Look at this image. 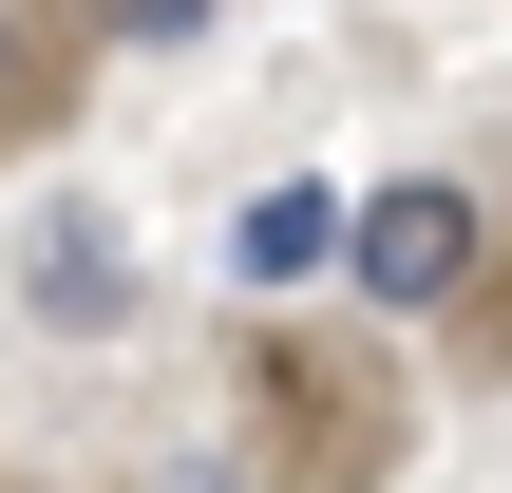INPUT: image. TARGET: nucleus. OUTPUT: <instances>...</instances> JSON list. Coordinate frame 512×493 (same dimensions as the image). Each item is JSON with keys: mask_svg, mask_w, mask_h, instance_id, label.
<instances>
[{"mask_svg": "<svg viewBox=\"0 0 512 493\" xmlns=\"http://www.w3.org/2000/svg\"><path fill=\"white\" fill-rule=\"evenodd\" d=\"M342 285H361L380 323H456V304L494 285V209H475L456 171H399V190L342 209Z\"/></svg>", "mask_w": 512, "mask_h": 493, "instance_id": "f257e3e1", "label": "nucleus"}, {"mask_svg": "<svg viewBox=\"0 0 512 493\" xmlns=\"http://www.w3.org/2000/svg\"><path fill=\"white\" fill-rule=\"evenodd\" d=\"M323 266H342V190H323V171L228 209V285H247V304H285V285H323Z\"/></svg>", "mask_w": 512, "mask_h": 493, "instance_id": "f03ea898", "label": "nucleus"}, {"mask_svg": "<svg viewBox=\"0 0 512 493\" xmlns=\"http://www.w3.org/2000/svg\"><path fill=\"white\" fill-rule=\"evenodd\" d=\"M114 304H133V285H114V228H95V209H57V228H38V323H76V342H95Z\"/></svg>", "mask_w": 512, "mask_h": 493, "instance_id": "7ed1b4c3", "label": "nucleus"}, {"mask_svg": "<svg viewBox=\"0 0 512 493\" xmlns=\"http://www.w3.org/2000/svg\"><path fill=\"white\" fill-rule=\"evenodd\" d=\"M114 38H209V0H95Z\"/></svg>", "mask_w": 512, "mask_h": 493, "instance_id": "20e7f679", "label": "nucleus"}, {"mask_svg": "<svg viewBox=\"0 0 512 493\" xmlns=\"http://www.w3.org/2000/svg\"><path fill=\"white\" fill-rule=\"evenodd\" d=\"M475 323H494V361H512V285H475Z\"/></svg>", "mask_w": 512, "mask_h": 493, "instance_id": "39448f33", "label": "nucleus"}, {"mask_svg": "<svg viewBox=\"0 0 512 493\" xmlns=\"http://www.w3.org/2000/svg\"><path fill=\"white\" fill-rule=\"evenodd\" d=\"M0 76H19V19H0Z\"/></svg>", "mask_w": 512, "mask_h": 493, "instance_id": "423d86ee", "label": "nucleus"}]
</instances>
